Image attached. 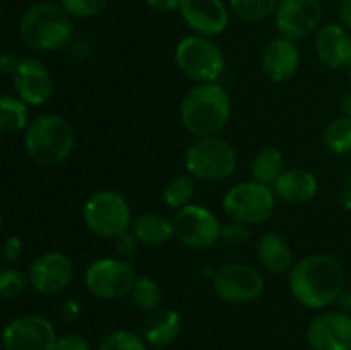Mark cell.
Listing matches in <instances>:
<instances>
[{"instance_id": "obj_1", "label": "cell", "mask_w": 351, "mask_h": 350, "mask_svg": "<svg viewBox=\"0 0 351 350\" xmlns=\"http://www.w3.org/2000/svg\"><path fill=\"white\" fill-rule=\"evenodd\" d=\"M288 288L298 304L321 311L345 290V268L332 254H308L288 271Z\"/></svg>"}, {"instance_id": "obj_2", "label": "cell", "mask_w": 351, "mask_h": 350, "mask_svg": "<svg viewBox=\"0 0 351 350\" xmlns=\"http://www.w3.org/2000/svg\"><path fill=\"white\" fill-rule=\"evenodd\" d=\"M232 117V100L219 82L195 84L180 102V122L194 139L218 136Z\"/></svg>"}, {"instance_id": "obj_3", "label": "cell", "mask_w": 351, "mask_h": 350, "mask_svg": "<svg viewBox=\"0 0 351 350\" xmlns=\"http://www.w3.org/2000/svg\"><path fill=\"white\" fill-rule=\"evenodd\" d=\"M74 36L72 17L51 0L33 3L19 21V38L26 47L38 51L62 50Z\"/></svg>"}, {"instance_id": "obj_4", "label": "cell", "mask_w": 351, "mask_h": 350, "mask_svg": "<svg viewBox=\"0 0 351 350\" xmlns=\"http://www.w3.org/2000/svg\"><path fill=\"white\" fill-rule=\"evenodd\" d=\"M24 146L36 165L53 168L67 161L75 148L72 124L58 113H41L26 127Z\"/></svg>"}, {"instance_id": "obj_5", "label": "cell", "mask_w": 351, "mask_h": 350, "mask_svg": "<svg viewBox=\"0 0 351 350\" xmlns=\"http://www.w3.org/2000/svg\"><path fill=\"white\" fill-rule=\"evenodd\" d=\"M184 165L192 178L218 182L235 174L239 167V156L235 148L223 137H197L185 150Z\"/></svg>"}, {"instance_id": "obj_6", "label": "cell", "mask_w": 351, "mask_h": 350, "mask_svg": "<svg viewBox=\"0 0 351 350\" xmlns=\"http://www.w3.org/2000/svg\"><path fill=\"white\" fill-rule=\"evenodd\" d=\"M178 71L195 84L218 82L226 67L221 47L213 38L187 34L175 47Z\"/></svg>"}, {"instance_id": "obj_7", "label": "cell", "mask_w": 351, "mask_h": 350, "mask_svg": "<svg viewBox=\"0 0 351 350\" xmlns=\"http://www.w3.org/2000/svg\"><path fill=\"white\" fill-rule=\"evenodd\" d=\"M82 222L96 237L115 239L132 226V208L125 196L119 191L99 189L86 199L82 206Z\"/></svg>"}, {"instance_id": "obj_8", "label": "cell", "mask_w": 351, "mask_h": 350, "mask_svg": "<svg viewBox=\"0 0 351 350\" xmlns=\"http://www.w3.org/2000/svg\"><path fill=\"white\" fill-rule=\"evenodd\" d=\"M273 187L257 180H243L232 185L221 198V209L232 222L247 226L263 225L276 209Z\"/></svg>"}, {"instance_id": "obj_9", "label": "cell", "mask_w": 351, "mask_h": 350, "mask_svg": "<svg viewBox=\"0 0 351 350\" xmlns=\"http://www.w3.org/2000/svg\"><path fill=\"white\" fill-rule=\"evenodd\" d=\"M136 266L123 257H99L84 271V285L101 301H117L130 295L137 280Z\"/></svg>"}, {"instance_id": "obj_10", "label": "cell", "mask_w": 351, "mask_h": 350, "mask_svg": "<svg viewBox=\"0 0 351 350\" xmlns=\"http://www.w3.org/2000/svg\"><path fill=\"white\" fill-rule=\"evenodd\" d=\"M175 237L178 242L194 250L211 249L221 239V222L209 208L191 202L175 211Z\"/></svg>"}, {"instance_id": "obj_11", "label": "cell", "mask_w": 351, "mask_h": 350, "mask_svg": "<svg viewBox=\"0 0 351 350\" xmlns=\"http://www.w3.org/2000/svg\"><path fill=\"white\" fill-rule=\"evenodd\" d=\"M213 290L228 304H250L263 295L264 277L250 264L226 263L213 275Z\"/></svg>"}, {"instance_id": "obj_12", "label": "cell", "mask_w": 351, "mask_h": 350, "mask_svg": "<svg viewBox=\"0 0 351 350\" xmlns=\"http://www.w3.org/2000/svg\"><path fill=\"white\" fill-rule=\"evenodd\" d=\"M58 335L50 319L23 314L7 323L0 335L3 350H55Z\"/></svg>"}, {"instance_id": "obj_13", "label": "cell", "mask_w": 351, "mask_h": 350, "mask_svg": "<svg viewBox=\"0 0 351 350\" xmlns=\"http://www.w3.org/2000/svg\"><path fill=\"white\" fill-rule=\"evenodd\" d=\"M280 36L300 41L317 33L322 21L321 0H280L273 16Z\"/></svg>"}, {"instance_id": "obj_14", "label": "cell", "mask_w": 351, "mask_h": 350, "mask_svg": "<svg viewBox=\"0 0 351 350\" xmlns=\"http://www.w3.org/2000/svg\"><path fill=\"white\" fill-rule=\"evenodd\" d=\"M74 264L64 253H45L38 256L27 270V281L41 295H58L71 287Z\"/></svg>"}, {"instance_id": "obj_15", "label": "cell", "mask_w": 351, "mask_h": 350, "mask_svg": "<svg viewBox=\"0 0 351 350\" xmlns=\"http://www.w3.org/2000/svg\"><path fill=\"white\" fill-rule=\"evenodd\" d=\"M178 12L192 34L199 36H219L230 23V7L225 0H182Z\"/></svg>"}, {"instance_id": "obj_16", "label": "cell", "mask_w": 351, "mask_h": 350, "mask_svg": "<svg viewBox=\"0 0 351 350\" xmlns=\"http://www.w3.org/2000/svg\"><path fill=\"white\" fill-rule=\"evenodd\" d=\"M307 343L312 350H351V316L343 311H326L307 326Z\"/></svg>"}, {"instance_id": "obj_17", "label": "cell", "mask_w": 351, "mask_h": 350, "mask_svg": "<svg viewBox=\"0 0 351 350\" xmlns=\"http://www.w3.org/2000/svg\"><path fill=\"white\" fill-rule=\"evenodd\" d=\"M10 78L17 96L31 106L43 105L53 95V78L50 71L34 57L21 58L16 72Z\"/></svg>"}, {"instance_id": "obj_18", "label": "cell", "mask_w": 351, "mask_h": 350, "mask_svg": "<svg viewBox=\"0 0 351 350\" xmlns=\"http://www.w3.org/2000/svg\"><path fill=\"white\" fill-rule=\"evenodd\" d=\"M302 55L297 41L278 36L271 40L261 55V69L269 81L281 84L297 75Z\"/></svg>"}, {"instance_id": "obj_19", "label": "cell", "mask_w": 351, "mask_h": 350, "mask_svg": "<svg viewBox=\"0 0 351 350\" xmlns=\"http://www.w3.org/2000/svg\"><path fill=\"white\" fill-rule=\"evenodd\" d=\"M315 55L328 69H346L351 62V34L339 23L322 24L314 38Z\"/></svg>"}, {"instance_id": "obj_20", "label": "cell", "mask_w": 351, "mask_h": 350, "mask_svg": "<svg viewBox=\"0 0 351 350\" xmlns=\"http://www.w3.org/2000/svg\"><path fill=\"white\" fill-rule=\"evenodd\" d=\"M273 191L278 199L288 205H305L317 196L319 180L305 168H285L273 184Z\"/></svg>"}, {"instance_id": "obj_21", "label": "cell", "mask_w": 351, "mask_h": 350, "mask_svg": "<svg viewBox=\"0 0 351 350\" xmlns=\"http://www.w3.org/2000/svg\"><path fill=\"white\" fill-rule=\"evenodd\" d=\"M182 316L171 307L156 309L147 316L143 328V338L151 349H165L180 336Z\"/></svg>"}, {"instance_id": "obj_22", "label": "cell", "mask_w": 351, "mask_h": 350, "mask_svg": "<svg viewBox=\"0 0 351 350\" xmlns=\"http://www.w3.org/2000/svg\"><path fill=\"white\" fill-rule=\"evenodd\" d=\"M257 259L264 270L273 275H285L293 268V250L280 233L266 232L259 237L256 246Z\"/></svg>"}, {"instance_id": "obj_23", "label": "cell", "mask_w": 351, "mask_h": 350, "mask_svg": "<svg viewBox=\"0 0 351 350\" xmlns=\"http://www.w3.org/2000/svg\"><path fill=\"white\" fill-rule=\"evenodd\" d=\"M130 230L141 244L151 247L165 246L175 237L173 220L158 211H146L137 215Z\"/></svg>"}, {"instance_id": "obj_24", "label": "cell", "mask_w": 351, "mask_h": 350, "mask_svg": "<svg viewBox=\"0 0 351 350\" xmlns=\"http://www.w3.org/2000/svg\"><path fill=\"white\" fill-rule=\"evenodd\" d=\"M285 172V156L278 148L266 146L257 151L250 163V174L254 180L273 187L276 178Z\"/></svg>"}, {"instance_id": "obj_25", "label": "cell", "mask_w": 351, "mask_h": 350, "mask_svg": "<svg viewBox=\"0 0 351 350\" xmlns=\"http://www.w3.org/2000/svg\"><path fill=\"white\" fill-rule=\"evenodd\" d=\"M129 297L134 307L146 314H151L163 304V290H161L160 283L149 277H137Z\"/></svg>"}, {"instance_id": "obj_26", "label": "cell", "mask_w": 351, "mask_h": 350, "mask_svg": "<svg viewBox=\"0 0 351 350\" xmlns=\"http://www.w3.org/2000/svg\"><path fill=\"white\" fill-rule=\"evenodd\" d=\"M29 110L19 96H0V124L3 130L17 132L29 126Z\"/></svg>"}, {"instance_id": "obj_27", "label": "cell", "mask_w": 351, "mask_h": 350, "mask_svg": "<svg viewBox=\"0 0 351 350\" xmlns=\"http://www.w3.org/2000/svg\"><path fill=\"white\" fill-rule=\"evenodd\" d=\"M230 12L245 23H261L274 16L280 0H228Z\"/></svg>"}, {"instance_id": "obj_28", "label": "cell", "mask_w": 351, "mask_h": 350, "mask_svg": "<svg viewBox=\"0 0 351 350\" xmlns=\"http://www.w3.org/2000/svg\"><path fill=\"white\" fill-rule=\"evenodd\" d=\"M194 178L189 174H177L168 178L163 187L165 205L173 208L175 211L185 208L192 202L194 198Z\"/></svg>"}, {"instance_id": "obj_29", "label": "cell", "mask_w": 351, "mask_h": 350, "mask_svg": "<svg viewBox=\"0 0 351 350\" xmlns=\"http://www.w3.org/2000/svg\"><path fill=\"white\" fill-rule=\"evenodd\" d=\"M324 144L331 153L350 154L351 153V119L336 117L328 124L324 130Z\"/></svg>"}, {"instance_id": "obj_30", "label": "cell", "mask_w": 351, "mask_h": 350, "mask_svg": "<svg viewBox=\"0 0 351 350\" xmlns=\"http://www.w3.org/2000/svg\"><path fill=\"white\" fill-rule=\"evenodd\" d=\"M147 347L149 345L139 333L130 329H117L101 340L98 350H147Z\"/></svg>"}, {"instance_id": "obj_31", "label": "cell", "mask_w": 351, "mask_h": 350, "mask_svg": "<svg viewBox=\"0 0 351 350\" xmlns=\"http://www.w3.org/2000/svg\"><path fill=\"white\" fill-rule=\"evenodd\" d=\"M110 0H58L62 9L72 17V19H88V17L98 16L106 9Z\"/></svg>"}, {"instance_id": "obj_32", "label": "cell", "mask_w": 351, "mask_h": 350, "mask_svg": "<svg viewBox=\"0 0 351 350\" xmlns=\"http://www.w3.org/2000/svg\"><path fill=\"white\" fill-rule=\"evenodd\" d=\"M27 280L16 268L0 270V299H17L26 290Z\"/></svg>"}, {"instance_id": "obj_33", "label": "cell", "mask_w": 351, "mask_h": 350, "mask_svg": "<svg viewBox=\"0 0 351 350\" xmlns=\"http://www.w3.org/2000/svg\"><path fill=\"white\" fill-rule=\"evenodd\" d=\"M249 239L250 232L247 225H242V223L239 222H230L221 226V239L219 240H223L226 246L239 247L242 246V244H245Z\"/></svg>"}, {"instance_id": "obj_34", "label": "cell", "mask_w": 351, "mask_h": 350, "mask_svg": "<svg viewBox=\"0 0 351 350\" xmlns=\"http://www.w3.org/2000/svg\"><path fill=\"white\" fill-rule=\"evenodd\" d=\"M113 244H115V250L119 254V257H123V259H129L139 249V240L134 235L132 230H127V232L120 233L113 239Z\"/></svg>"}, {"instance_id": "obj_35", "label": "cell", "mask_w": 351, "mask_h": 350, "mask_svg": "<svg viewBox=\"0 0 351 350\" xmlns=\"http://www.w3.org/2000/svg\"><path fill=\"white\" fill-rule=\"evenodd\" d=\"M55 350H91L88 338L79 333H65L58 336Z\"/></svg>"}, {"instance_id": "obj_36", "label": "cell", "mask_w": 351, "mask_h": 350, "mask_svg": "<svg viewBox=\"0 0 351 350\" xmlns=\"http://www.w3.org/2000/svg\"><path fill=\"white\" fill-rule=\"evenodd\" d=\"M21 253H23V240H21L17 235L7 237L2 247L3 259L9 261V263H14V261L19 259Z\"/></svg>"}, {"instance_id": "obj_37", "label": "cell", "mask_w": 351, "mask_h": 350, "mask_svg": "<svg viewBox=\"0 0 351 350\" xmlns=\"http://www.w3.org/2000/svg\"><path fill=\"white\" fill-rule=\"evenodd\" d=\"M146 3L154 12L173 14L180 10L182 0H146Z\"/></svg>"}, {"instance_id": "obj_38", "label": "cell", "mask_w": 351, "mask_h": 350, "mask_svg": "<svg viewBox=\"0 0 351 350\" xmlns=\"http://www.w3.org/2000/svg\"><path fill=\"white\" fill-rule=\"evenodd\" d=\"M21 58H17L16 55L12 54H2L0 55V72L5 75H12L16 72L17 65H19Z\"/></svg>"}, {"instance_id": "obj_39", "label": "cell", "mask_w": 351, "mask_h": 350, "mask_svg": "<svg viewBox=\"0 0 351 350\" xmlns=\"http://www.w3.org/2000/svg\"><path fill=\"white\" fill-rule=\"evenodd\" d=\"M339 205L346 209V211H351V174L339 185Z\"/></svg>"}, {"instance_id": "obj_40", "label": "cell", "mask_w": 351, "mask_h": 350, "mask_svg": "<svg viewBox=\"0 0 351 350\" xmlns=\"http://www.w3.org/2000/svg\"><path fill=\"white\" fill-rule=\"evenodd\" d=\"M338 17L339 24L345 26L348 31H351V0H339Z\"/></svg>"}, {"instance_id": "obj_41", "label": "cell", "mask_w": 351, "mask_h": 350, "mask_svg": "<svg viewBox=\"0 0 351 350\" xmlns=\"http://www.w3.org/2000/svg\"><path fill=\"white\" fill-rule=\"evenodd\" d=\"M79 312H81V305H79V302L69 301L67 304L64 305V311H62V314H64V318L67 319V321H74V319H77Z\"/></svg>"}, {"instance_id": "obj_42", "label": "cell", "mask_w": 351, "mask_h": 350, "mask_svg": "<svg viewBox=\"0 0 351 350\" xmlns=\"http://www.w3.org/2000/svg\"><path fill=\"white\" fill-rule=\"evenodd\" d=\"M336 302H338L339 307H341L339 311L346 312V314L351 316V290H343Z\"/></svg>"}, {"instance_id": "obj_43", "label": "cell", "mask_w": 351, "mask_h": 350, "mask_svg": "<svg viewBox=\"0 0 351 350\" xmlns=\"http://www.w3.org/2000/svg\"><path fill=\"white\" fill-rule=\"evenodd\" d=\"M341 112L343 117H348L351 119V93H346L341 98Z\"/></svg>"}, {"instance_id": "obj_44", "label": "cell", "mask_w": 351, "mask_h": 350, "mask_svg": "<svg viewBox=\"0 0 351 350\" xmlns=\"http://www.w3.org/2000/svg\"><path fill=\"white\" fill-rule=\"evenodd\" d=\"M345 71H346V75H348V79H350V82H351V62H350L348 65H346Z\"/></svg>"}, {"instance_id": "obj_45", "label": "cell", "mask_w": 351, "mask_h": 350, "mask_svg": "<svg viewBox=\"0 0 351 350\" xmlns=\"http://www.w3.org/2000/svg\"><path fill=\"white\" fill-rule=\"evenodd\" d=\"M2 225H3V216L2 213H0V229H2Z\"/></svg>"}, {"instance_id": "obj_46", "label": "cell", "mask_w": 351, "mask_h": 350, "mask_svg": "<svg viewBox=\"0 0 351 350\" xmlns=\"http://www.w3.org/2000/svg\"><path fill=\"white\" fill-rule=\"evenodd\" d=\"M5 132V130H3V127H2V124H0V136H2V134Z\"/></svg>"}, {"instance_id": "obj_47", "label": "cell", "mask_w": 351, "mask_h": 350, "mask_svg": "<svg viewBox=\"0 0 351 350\" xmlns=\"http://www.w3.org/2000/svg\"><path fill=\"white\" fill-rule=\"evenodd\" d=\"M153 350H161V349H153Z\"/></svg>"}]
</instances>
